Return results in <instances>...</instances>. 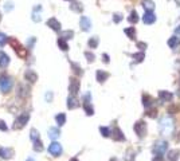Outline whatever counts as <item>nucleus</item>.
<instances>
[{
	"label": "nucleus",
	"instance_id": "1",
	"mask_svg": "<svg viewBox=\"0 0 180 161\" xmlns=\"http://www.w3.org/2000/svg\"><path fill=\"white\" fill-rule=\"evenodd\" d=\"M174 128H175V124H174V120H172L171 117H164V118H161L159 129H160V133L163 134V136H170L172 132H174Z\"/></svg>",
	"mask_w": 180,
	"mask_h": 161
},
{
	"label": "nucleus",
	"instance_id": "2",
	"mask_svg": "<svg viewBox=\"0 0 180 161\" xmlns=\"http://www.w3.org/2000/svg\"><path fill=\"white\" fill-rule=\"evenodd\" d=\"M8 42H10V46L12 47L14 50H15L16 55L19 57V58H22V59H26V58L28 57V51H27V49H26V47L22 45V43H20L18 39L11 38V39H8Z\"/></svg>",
	"mask_w": 180,
	"mask_h": 161
},
{
	"label": "nucleus",
	"instance_id": "3",
	"mask_svg": "<svg viewBox=\"0 0 180 161\" xmlns=\"http://www.w3.org/2000/svg\"><path fill=\"white\" fill-rule=\"evenodd\" d=\"M12 85H14V80L10 75H7V74L0 75V90L3 93H8L11 90V87H12Z\"/></svg>",
	"mask_w": 180,
	"mask_h": 161
},
{
	"label": "nucleus",
	"instance_id": "4",
	"mask_svg": "<svg viewBox=\"0 0 180 161\" xmlns=\"http://www.w3.org/2000/svg\"><path fill=\"white\" fill-rule=\"evenodd\" d=\"M167 151H168V142L164 141V140L157 141L155 144V146H153V153H155L156 156H161V157H163Z\"/></svg>",
	"mask_w": 180,
	"mask_h": 161
},
{
	"label": "nucleus",
	"instance_id": "5",
	"mask_svg": "<svg viewBox=\"0 0 180 161\" xmlns=\"http://www.w3.org/2000/svg\"><path fill=\"white\" fill-rule=\"evenodd\" d=\"M28 120H30V114H28V113H22V114L15 120L12 129L18 130V129H22V128H24L26 124L28 122Z\"/></svg>",
	"mask_w": 180,
	"mask_h": 161
},
{
	"label": "nucleus",
	"instance_id": "6",
	"mask_svg": "<svg viewBox=\"0 0 180 161\" xmlns=\"http://www.w3.org/2000/svg\"><path fill=\"white\" fill-rule=\"evenodd\" d=\"M49 153L54 157H59L62 155V145L57 141H53L49 146Z\"/></svg>",
	"mask_w": 180,
	"mask_h": 161
},
{
	"label": "nucleus",
	"instance_id": "7",
	"mask_svg": "<svg viewBox=\"0 0 180 161\" xmlns=\"http://www.w3.org/2000/svg\"><path fill=\"white\" fill-rule=\"evenodd\" d=\"M134 132L140 138H142L146 134V125L144 121H137L134 124Z\"/></svg>",
	"mask_w": 180,
	"mask_h": 161
},
{
	"label": "nucleus",
	"instance_id": "8",
	"mask_svg": "<svg viewBox=\"0 0 180 161\" xmlns=\"http://www.w3.org/2000/svg\"><path fill=\"white\" fill-rule=\"evenodd\" d=\"M69 91L71 93V96H75V94H78V91H79V80L78 79H75V78H71L70 79Z\"/></svg>",
	"mask_w": 180,
	"mask_h": 161
},
{
	"label": "nucleus",
	"instance_id": "9",
	"mask_svg": "<svg viewBox=\"0 0 180 161\" xmlns=\"http://www.w3.org/2000/svg\"><path fill=\"white\" fill-rule=\"evenodd\" d=\"M14 157V149L11 148H0V159L10 160Z\"/></svg>",
	"mask_w": 180,
	"mask_h": 161
},
{
	"label": "nucleus",
	"instance_id": "10",
	"mask_svg": "<svg viewBox=\"0 0 180 161\" xmlns=\"http://www.w3.org/2000/svg\"><path fill=\"white\" fill-rule=\"evenodd\" d=\"M155 20H156V16L152 11H146L144 14V16H142V22L145 24H152V23H155Z\"/></svg>",
	"mask_w": 180,
	"mask_h": 161
},
{
	"label": "nucleus",
	"instance_id": "11",
	"mask_svg": "<svg viewBox=\"0 0 180 161\" xmlns=\"http://www.w3.org/2000/svg\"><path fill=\"white\" fill-rule=\"evenodd\" d=\"M79 24H81V28H82L83 31H89L90 28H91V22H90L89 18H86V16H82V18H81Z\"/></svg>",
	"mask_w": 180,
	"mask_h": 161
},
{
	"label": "nucleus",
	"instance_id": "12",
	"mask_svg": "<svg viewBox=\"0 0 180 161\" xmlns=\"http://www.w3.org/2000/svg\"><path fill=\"white\" fill-rule=\"evenodd\" d=\"M110 134H112L113 140H116V141H124V140H125V137H124V133L118 129V128H114Z\"/></svg>",
	"mask_w": 180,
	"mask_h": 161
},
{
	"label": "nucleus",
	"instance_id": "13",
	"mask_svg": "<svg viewBox=\"0 0 180 161\" xmlns=\"http://www.w3.org/2000/svg\"><path fill=\"white\" fill-rule=\"evenodd\" d=\"M10 57L7 55V54L4 53V51H0V67L6 69L7 66L10 65Z\"/></svg>",
	"mask_w": 180,
	"mask_h": 161
},
{
	"label": "nucleus",
	"instance_id": "14",
	"mask_svg": "<svg viewBox=\"0 0 180 161\" xmlns=\"http://www.w3.org/2000/svg\"><path fill=\"white\" fill-rule=\"evenodd\" d=\"M47 26H49L51 30H54V31H59L61 30V23L55 19V18H51V19L47 20Z\"/></svg>",
	"mask_w": 180,
	"mask_h": 161
},
{
	"label": "nucleus",
	"instance_id": "15",
	"mask_svg": "<svg viewBox=\"0 0 180 161\" xmlns=\"http://www.w3.org/2000/svg\"><path fill=\"white\" fill-rule=\"evenodd\" d=\"M159 98L163 102H170V101H172V98H174V94L170 93V91H160Z\"/></svg>",
	"mask_w": 180,
	"mask_h": 161
},
{
	"label": "nucleus",
	"instance_id": "16",
	"mask_svg": "<svg viewBox=\"0 0 180 161\" xmlns=\"http://www.w3.org/2000/svg\"><path fill=\"white\" fill-rule=\"evenodd\" d=\"M24 78L27 79L28 82L34 83V82H36V79H38V75H36V73H34L32 70H27L24 74Z\"/></svg>",
	"mask_w": 180,
	"mask_h": 161
},
{
	"label": "nucleus",
	"instance_id": "17",
	"mask_svg": "<svg viewBox=\"0 0 180 161\" xmlns=\"http://www.w3.org/2000/svg\"><path fill=\"white\" fill-rule=\"evenodd\" d=\"M78 106H79V102L74 96H70L67 98V108L69 109H75V108H78Z\"/></svg>",
	"mask_w": 180,
	"mask_h": 161
},
{
	"label": "nucleus",
	"instance_id": "18",
	"mask_svg": "<svg viewBox=\"0 0 180 161\" xmlns=\"http://www.w3.org/2000/svg\"><path fill=\"white\" fill-rule=\"evenodd\" d=\"M95 75H97V80H98L100 83H104L105 80L109 78V74H108V73H106V71H102V70H98Z\"/></svg>",
	"mask_w": 180,
	"mask_h": 161
},
{
	"label": "nucleus",
	"instance_id": "19",
	"mask_svg": "<svg viewBox=\"0 0 180 161\" xmlns=\"http://www.w3.org/2000/svg\"><path fill=\"white\" fill-rule=\"evenodd\" d=\"M59 134H61V132L58 128H50L49 129V137L51 140H57V138L59 137Z\"/></svg>",
	"mask_w": 180,
	"mask_h": 161
},
{
	"label": "nucleus",
	"instance_id": "20",
	"mask_svg": "<svg viewBox=\"0 0 180 161\" xmlns=\"http://www.w3.org/2000/svg\"><path fill=\"white\" fill-rule=\"evenodd\" d=\"M40 11H42V7L40 6H36L34 11H32V20L34 22H40Z\"/></svg>",
	"mask_w": 180,
	"mask_h": 161
},
{
	"label": "nucleus",
	"instance_id": "21",
	"mask_svg": "<svg viewBox=\"0 0 180 161\" xmlns=\"http://www.w3.org/2000/svg\"><path fill=\"white\" fill-rule=\"evenodd\" d=\"M55 120H57L58 126H63L66 124V114H65V113H59V114L55 117Z\"/></svg>",
	"mask_w": 180,
	"mask_h": 161
},
{
	"label": "nucleus",
	"instance_id": "22",
	"mask_svg": "<svg viewBox=\"0 0 180 161\" xmlns=\"http://www.w3.org/2000/svg\"><path fill=\"white\" fill-rule=\"evenodd\" d=\"M142 7L146 10V11H152L155 8V3L152 0H142Z\"/></svg>",
	"mask_w": 180,
	"mask_h": 161
},
{
	"label": "nucleus",
	"instance_id": "23",
	"mask_svg": "<svg viewBox=\"0 0 180 161\" xmlns=\"http://www.w3.org/2000/svg\"><path fill=\"white\" fill-rule=\"evenodd\" d=\"M152 102H153V98L149 97L148 94H144V96H142V105H144L145 108H149V106L152 105Z\"/></svg>",
	"mask_w": 180,
	"mask_h": 161
},
{
	"label": "nucleus",
	"instance_id": "24",
	"mask_svg": "<svg viewBox=\"0 0 180 161\" xmlns=\"http://www.w3.org/2000/svg\"><path fill=\"white\" fill-rule=\"evenodd\" d=\"M83 109H85L87 116H93L94 114V109H93V106L90 105V102H85V104H83Z\"/></svg>",
	"mask_w": 180,
	"mask_h": 161
},
{
	"label": "nucleus",
	"instance_id": "25",
	"mask_svg": "<svg viewBox=\"0 0 180 161\" xmlns=\"http://www.w3.org/2000/svg\"><path fill=\"white\" fill-rule=\"evenodd\" d=\"M178 156H179V151H171L167 156V160L168 161H176L178 160Z\"/></svg>",
	"mask_w": 180,
	"mask_h": 161
},
{
	"label": "nucleus",
	"instance_id": "26",
	"mask_svg": "<svg viewBox=\"0 0 180 161\" xmlns=\"http://www.w3.org/2000/svg\"><path fill=\"white\" fill-rule=\"evenodd\" d=\"M87 45H89L90 49H97V46H98V38H97V36H93V38H90L89 42H87Z\"/></svg>",
	"mask_w": 180,
	"mask_h": 161
},
{
	"label": "nucleus",
	"instance_id": "27",
	"mask_svg": "<svg viewBox=\"0 0 180 161\" xmlns=\"http://www.w3.org/2000/svg\"><path fill=\"white\" fill-rule=\"evenodd\" d=\"M70 8L73 11H75V12H81V11L83 10V7L81 6V3H78V2H73L71 6H70Z\"/></svg>",
	"mask_w": 180,
	"mask_h": 161
},
{
	"label": "nucleus",
	"instance_id": "28",
	"mask_svg": "<svg viewBox=\"0 0 180 161\" xmlns=\"http://www.w3.org/2000/svg\"><path fill=\"white\" fill-rule=\"evenodd\" d=\"M34 151L35 152H42L43 151V144L40 140H36L34 141Z\"/></svg>",
	"mask_w": 180,
	"mask_h": 161
},
{
	"label": "nucleus",
	"instance_id": "29",
	"mask_svg": "<svg viewBox=\"0 0 180 161\" xmlns=\"http://www.w3.org/2000/svg\"><path fill=\"white\" fill-rule=\"evenodd\" d=\"M58 46H59V47H61V50H63V51H67V50H69L67 43H66V42H65V39H62V38L58 39Z\"/></svg>",
	"mask_w": 180,
	"mask_h": 161
},
{
	"label": "nucleus",
	"instance_id": "30",
	"mask_svg": "<svg viewBox=\"0 0 180 161\" xmlns=\"http://www.w3.org/2000/svg\"><path fill=\"white\" fill-rule=\"evenodd\" d=\"M125 34L129 36L130 39H134V36H136V30L133 27H129V28H125Z\"/></svg>",
	"mask_w": 180,
	"mask_h": 161
},
{
	"label": "nucleus",
	"instance_id": "31",
	"mask_svg": "<svg viewBox=\"0 0 180 161\" xmlns=\"http://www.w3.org/2000/svg\"><path fill=\"white\" fill-rule=\"evenodd\" d=\"M30 138L32 140V142L36 141V140H39V133H38V130H36V129H31V132H30Z\"/></svg>",
	"mask_w": 180,
	"mask_h": 161
},
{
	"label": "nucleus",
	"instance_id": "32",
	"mask_svg": "<svg viewBox=\"0 0 180 161\" xmlns=\"http://www.w3.org/2000/svg\"><path fill=\"white\" fill-rule=\"evenodd\" d=\"M137 20H138L137 12H136V11H132V12H130V16H129V22H130V23H137Z\"/></svg>",
	"mask_w": 180,
	"mask_h": 161
},
{
	"label": "nucleus",
	"instance_id": "33",
	"mask_svg": "<svg viewBox=\"0 0 180 161\" xmlns=\"http://www.w3.org/2000/svg\"><path fill=\"white\" fill-rule=\"evenodd\" d=\"M179 45V40H178V38H171L170 40H168V46L170 47H172V49H175L176 46Z\"/></svg>",
	"mask_w": 180,
	"mask_h": 161
},
{
	"label": "nucleus",
	"instance_id": "34",
	"mask_svg": "<svg viewBox=\"0 0 180 161\" xmlns=\"http://www.w3.org/2000/svg\"><path fill=\"white\" fill-rule=\"evenodd\" d=\"M100 132H101V134H102L104 137H109V136H110V130H109V128L101 126V128H100Z\"/></svg>",
	"mask_w": 180,
	"mask_h": 161
},
{
	"label": "nucleus",
	"instance_id": "35",
	"mask_svg": "<svg viewBox=\"0 0 180 161\" xmlns=\"http://www.w3.org/2000/svg\"><path fill=\"white\" fill-rule=\"evenodd\" d=\"M133 59L136 62H142L144 61V53H137V54H134L133 55Z\"/></svg>",
	"mask_w": 180,
	"mask_h": 161
},
{
	"label": "nucleus",
	"instance_id": "36",
	"mask_svg": "<svg viewBox=\"0 0 180 161\" xmlns=\"http://www.w3.org/2000/svg\"><path fill=\"white\" fill-rule=\"evenodd\" d=\"M73 36H74V32L73 31H65L62 34V39H71Z\"/></svg>",
	"mask_w": 180,
	"mask_h": 161
},
{
	"label": "nucleus",
	"instance_id": "37",
	"mask_svg": "<svg viewBox=\"0 0 180 161\" xmlns=\"http://www.w3.org/2000/svg\"><path fill=\"white\" fill-rule=\"evenodd\" d=\"M7 40H8V38H7L4 34H2V32H0V47L4 46L6 43H7Z\"/></svg>",
	"mask_w": 180,
	"mask_h": 161
},
{
	"label": "nucleus",
	"instance_id": "38",
	"mask_svg": "<svg viewBox=\"0 0 180 161\" xmlns=\"http://www.w3.org/2000/svg\"><path fill=\"white\" fill-rule=\"evenodd\" d=\"M71 67L74 69V71H75L78 75H81V74H82V70H81V67H79L78 65H75V63H71Z\"/></svg>",
	"mask_w": 180,
	"mask_h": 161
},
{
	"label": "nucleus",
	"instance_id": "39",
	"mask_svg": "<svg viewBox=\"0 0 180 161\" xmlns=\"http://www.w3.org/2000/svg\"><path fill=\"white\" fill-rule=\"evenodd\" d=\"M85 57L87 58V61H89V62H93L94 61V54L93 53H89V51H86V53H85Z\"/></svg>",
	"mask_w": 180,
	"mask_h": 161
},
{
	"label": "nucleus",
	"instance_id": "40",
	"mask_svg": "<svg viewBox=\"0 0 180 161\" xmlns=\"http://www.w3.org/2000/svg\"><path fill=\"white\" fill-rule=\"evenodd\" d=\"M0 130H3V132H7V130H8V128H7V125H6L4 121H0Z\"/></svg>",
	"mask_w": 180,
	"mask_h": 161
},
{
	"label": "nucleus",
	"instance_id": "41",
	"mask_svg": "<svg viewBox=\"0 0 180 161\" xmlns=\"http://www.w3.org/2000/svg\"><path fill=\"white\" fill-rule=\"evenodd\" d=\"M121 19H122V16H121V15H120V14H116V15H114V16H113V20H114V22H116V23H118V22H120Z\"/></svg>",
	"mask_w": 180,
	"mask_h": 161
},
{
	"label": "nucleus",
	"instance_id": "42",
	"mask_svg": "<svg viewBox=\"0 0 180 161\" xmlns=\"http://www.w3.org/2000/svg\"><path fill=\"white\" fill-rule=\"evenodd\" d=\"M175 38H179L180 39V26H178L175 30Z\"/></svg>",
	"mask_w": 180,
	"mask_h": 161
},
{
	"label": "nucleus",
	"instance_id": "43",
	"mask_svg": "<svg viewBox=\"0 0 180 161\" xmlns=\"http://www.w3.org/2000/svg\"><path fill=\"white\" fill-rule=\"evenodd\" d=\"M46 100H47V102H50L53 100V93H51V91H49V93L46 94Z\"/></svg>",
	"mask_w": 180,
	"mask_h": 161
},
{
	"label": "nucleus",
	"instance_id": "44",
	"mask_svg": "<svg viewBox=\"0 0 180 161\" xmlns=\"http://www.w3.org/2000/svg\"><path fill=\"white\" fill-rule=\"evenodd\" d=\"M137 47H138V49H145V47H146V43H142V42H140V43H138V45H137Z\"/></svg>",
	"mask_w": 180,
	"mask_h": 161
},
{
	"label": "nucleus",
	"instance_id": "45",
	"mask_svg": "<svg viewBox=\"0 0 180 161\" xmlns=\"http://www.w3.org/2000/svg\"><path fill=\"white\" fill-rule=\"evenodd\" d=\"M152 161H164V160H163V157H161V156H155Z\"/></svg>",
	"mask_w": 180,
	"mask_h": 161
},
{
	"label": "nucleus",
	"instance_id": "46",
	"mask_svg": "<svg viewBox=\"0 0 180 161\" xmlns=\"http://www.w3.org/2000/svg\"><path fill=\"white\" fill-rule=\"evenodd\" d=\"M104 62L105 63H109V55L108 54H104Z\"/></svg>",
	"mask_w": 180,
	"mask_h": 161
},
{
	"label": "nucleus",
	"instance_id": "47",
	"mask_svg": "<svg viewBox=\"0 0 180 161\" xmlns=\"http://www.w3.org/2000/svg\"><path fill=\"white\" fill-rule=\"evenodd\" d=\"M12 10L14 8V6H12V3H7V4H6V10Z\"/></svg>",
	"mask_w": 180,
	"mask_h": 161
},
{
	"label": "nucleus",
	"instance_id": "48",
	"mask_svg": "<svg viewBox=\"0 0 180 161\" xmlns=\"http://www.w3.org/2000/svg\"><path fill=\"white\" fill-rule=\"evenodd\" d=\"M148 116H149V117H156V110H155V112H149Z\"/></svg>",
	"mask_w": 180,
	"mask_h": 161
},
{
	"label": "nucleus",
	"instance_id": "49",
	"mask_svg": "<svg viewBox=\"0 0 180 161\" xmlns=\"http://www.w3.org/2000/svg\"><path fill=\"white\" fill-rule=\"evenodd\" d=\"M27 161H35V160L32 159V157H30V159H27Z\"/></svg>",
	"mask_w": 180,
	"mask_h": 161
},
{
	"label": "nucleus",
	"instance_id": "50",
	"mask_svg": "<svg viewBox=\"0 0 180 161\" xmlns=\"http://www.w3.org/2000/svg\"><path fill=\"white\" fill-rule=\"evenodd\" d=\"M110 161H118L117 159H114V157H113V159H110Z\"/></svg>",
	"mask_w": 180,
	"mask_h": 161
},
{
	"label": "nucleus",
	"instance_id": "51",
	"mask_svg": "<svg viewBox=\"0 0 180 161\" xmlns=\"http://www.w3.org/2000/svg\"><path fill=\"white\" fill-rule=\"evenodd\" d=\"M70 161H78V159H75V157H74V159H71Z\"/></svg>",
	"mask_w": 180,
	"mask_h": 161
},
{
	"label": "nucleus",
	"instance_id": "52",
	"mask_svg": "<svg viewBox=\"0 0 180 161\" xmlns=\"http://www.w3.org/2000/svg\"><path fill=\"white\" fill-rule=\"evenodd\" d=\"M0 22H2V14H0Z\"/></svg>",
	"mask_w": 180,
	"mask_h": 161
}]
</instances>
